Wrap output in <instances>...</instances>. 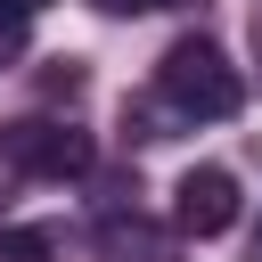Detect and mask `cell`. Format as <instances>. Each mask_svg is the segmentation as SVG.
<instances>
[{
    "mask_svg": "<svg viewBox=\"0 0 262 262\" xmlns=\"http://www.w3.org/2000/svg\"><path fill=\"white\" fill-rule=\"evenodd\" d=\"M156 90H164L180 115H196V123H221V115H237V98H246V82H237L229 49H221V41H205V33H188V41H172V49H164Z\"/></svg>",
    "mask_w": 262,
    "mask_h": 262,
    "instance_id": "6da1fadb",
    "label": "cell"
},
{
    "mask_svg": "<svg viewBox=\"0 0 262 262\" xmlns=\"http://www.w3.org/2000/svg\"><path fill=\"white\" fill-rule=\"evenodd\" d=\"M0 164L25 172V180H82V172H90V139H82L74 123L25 115V123H0Z\"/></svg>",
    "mask_w": 262,
    "mask_h": 262,
    "instance_id": "7a4b0ae2",
    "label": "cell"
},
{
    "mask_svg": "<svg viewBox=\"0 0 262 262\" xmlns=\"http://www.w3.org/2000/svg\"><path fill=\"white\" fill-rule=\"evenodd\" d=\"M229 221H237V180H229L221 164H188L180 188H172V229H188V237H221Z\"/></svg>",
    "mask_w": 262,
    "mask_h": 262,
    "instance_id": "3957f363",
    "label": "cell"
},
{
    "mask_svg": "<svg viewBox=\"0 0 262 262\" xmlns=\"http://www.w3.org/2000/svg\"><path fill=\"white\" fill-rule=\"evenodd\" d=\"M106 262H172V246H156L147 229H106Z\"/></svg>",
    "mask_w": 262,
    "mask_h": 262,
    "instance_id": "277c9868",
    "label": "cell"
},
{
    "mask_svg": "<svg viewBox=\"0 0 262 262\" xmlns=\"http://www.w3.org/2000/svg\"><path fill=\"white\" fill-rule=\"evenodd\" d=\"M0 262H49V229H0Z\"/></svg>",
    "mask_w": 262,
    "mask_h": 262,
    "instance_id": "5b68a950",
    "label": "cell"
},
{
    "mask_svg": "<svg viewBox=\"0 0 262 262\" xmlns=\"http://www.w3.org/2000/svg\"><path fill=\"white\" fill-rule=\"evenodd\" d=\"M25 25H33V16L0 0V66H16V57H25Z\"/></svg>",
    "mask_w": 262,
    "mask_h": 262,
    "instance_id": "8992f818",
    "label": "cell"
},
{
    "mask_svg": "<svg viewBox=\"0 0 262 262\" xmlns=\"http://www.w3.org/2000/svg\"><path fill=\"white\" fill-rule=\"evenodd\" d=\"M41 90H49V98H74V90H82V66H74V57H57V66L41 74Z\"/></svg>",
    "mask_w": 262,
    "mask_h": 262,
    "instance_id": "52a82bcc",
    "label": "cell"
},
{
    "mask_svg": "<svg viewBox=\"0 0 262 262\" xmlns=\"http://www.w3.org/2000/svg\"><path fill=\"white\" fill-rule=\"evenodd\" d=\"M98 16H156V8H180V0H90Z\"/></svg>",
    "mask_w": 262,
    "mask_h": 262,
    "instance_id": "ba28073f",
    "label": "cell"
},
{
    "mask_svg": "<svg viewBox=\"0 0 262 262\" xmlns=\"http://www.w3.org/2000/svg\"><path fill=\"white\" fill-rule=\"evenodd\" d=\"M8 8H25V16H41V8H49V0H8Z\"/></svg>",
    "mask_w": 262,
    "mask_h": 262,
    "instance_id": "9c48e42d",
    "label": "cell"
},
{
    "mask_svg": "<svg viewBox=\"0 0 262 262\" xmlns=\"http://www.w3.org/2000/svg\"><path fill=\"white\" fill-rule=\"evenodd\" d=\"M254 262H262V229H254Z\"/></svg>",
    "mask_w": 262,
    "mask_h": 262,
    "instance_id": "30bf717a",
    "label": "cell"
}]
</instances>
